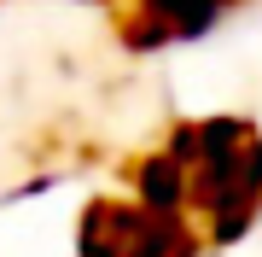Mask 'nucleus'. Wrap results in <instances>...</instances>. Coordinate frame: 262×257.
Returning a JSON list of instances; mask_svg holds the SVG:
<instances>
[{
    "label": "nucleus",
    "instance_id": "f257e3e1",
    "mask_svg": "<svg viewBox=\"0 0 262 257\" xmlns=\"http://www.w3.org/2000/svg\"><path fill=\"white\" fill-rule=\"evenodd\" d=\"M233 6H239V0H140L151 41H187V35H204V29L222 24Z\"/></svg>",
    "mask_w": 262,
    "mask_h": 257
}]
</instances>
